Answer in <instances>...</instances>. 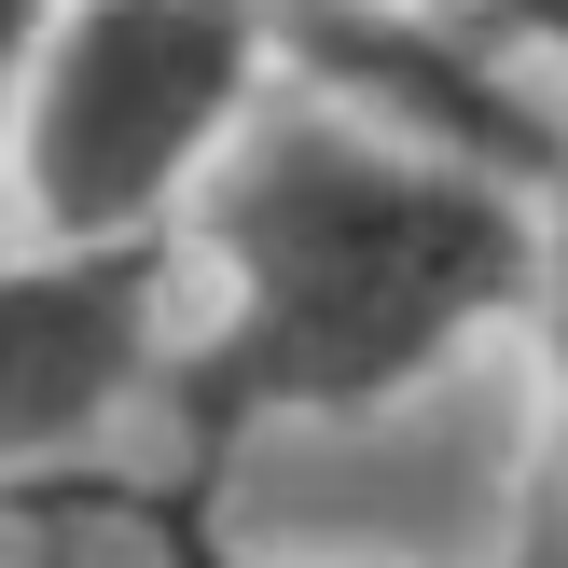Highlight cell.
Returning a JSON list of instances; mask_svg holds the SVG:
<instances>
[{
  "mask_svg": "<svg viewBox=\"0 0 568 568\" xmlns=\"http://www.w3.org/2000/svg\"><path fill=\"white\" fill-rule=\"evenodd\" d=\"M166 292H181V236H111V250H42L28 236L0 264V486L83 458L98 430H125L139 403H166Z\"/></svg>",
  "mask_w": 568,
  "mask_h": 568,
  "instance_id": "cell-3",
  "label": "cell"
},
{
  "mask_svg": "<svg viewBox=\"0 0 568 568\" xmlns=\"http://www.w3.org/2000/svg\"><path fill=\"white\" fill-rule=\"evenodd\" d=\"M181 250L209 264V333L166 361V430L209 458L264 416H375L471 333L541 320L555 194L292 70L209 166Z\"/></svg>",
  "mask_w": 568,
  "mask_h": 568,
  "instance_id": "cell-1",
  "label": "cell"
},
{
  "mask_svg": "<svg viewBox=\"0 0 568 568\" xmlns=\"http://www.w3.org/2000/svg\"><path fill=\"white\" fill-rule=\"evenodd\" d=\"M416 14H527V0H416Z\"/></svg>",
  "mask_w": 568,
  "mask_h": 568,
  "instance_id": "cell-6",
  "label": "cell"
},
{
  "mask_svg": "<svg viewBox=\"0 0 568 568\" xmlns=\"http://www.w3.org/2000/svg\"><path fill=\"white\" fill-rule=\"evenodd\" d=\"M541 375H555V430H541V486H527L514 568H568V181H555V264H541Z\"/></svg>",
  "mask_w": 568,
  "mask_h": 568,
  "instance_id": "cell-4",
  "label": "cell"
},
{
  "mask_svg": "<svg viewBox=\"0 0 568 568\" xmlns=\"http://www.w3.org/2000/svg\"><path fill=\"white\" fill-rule=\"evenodd\" d=\"M292 42L277 0H70L42 28V70L14 98V181L42 250H111V236H181L236 125L277 98Z\"/></svg>",
  "mask_w": 568,
  "mask_h": 568,
  "instance_id": "cell-2",
  "label": "cell"
},
{
  "mask_svg": "<svg viewBox=\"0 0 568 568\" xmlns=\"http://www.w3.org/2000/svg\"><path fill=\"white\" fill-rule=\"evenodd\" d=\"M55 14H70V0H0V153H14V98H28V70H42Z\"/></svg>",
  "mask_w": 568,
  "mask_h": 568,
  "instance_id": "cell-5",
  "label": "cell"
}]
</instances>
